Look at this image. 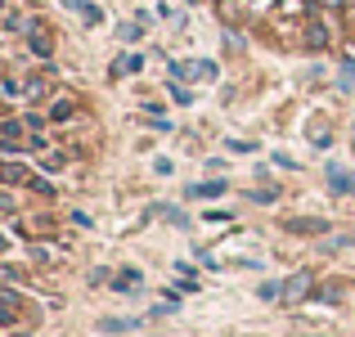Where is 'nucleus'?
I'll list each match as a JSON object with an SVG mask.
<instances>
[{"mask_svg": "<svg viewBox=\"0 0 355 337\" xmlns=\"http://www.w3.org/2000/svg\"><path fill=\"white\" fill-rule=\"evenodd\" d=\"M230 184L225 180H202V184H189V198H220Z\"/></svg>", "mask_w": 355, "mask_h": 337, "instance_id": "39448f33", "label": "nucleus"}, {"mask_svg": "<svg viewBox=\"0 0 355 337\" xmlns=\"http://www.w3.org/2000/svg\"><path fill=\"white\" fill-rule=\"evenodd\" d=\"M189 5H193V0H189Z\"/></svg>", "mask_w": 355, "mask_h": 337, "instance_id": "412c9836", "label": "nucleus"}, {"mask_svg": "<svg viewBox=\"0 0 355 337\" xmlns=\"http://www.w3.org/2000/svg\"><path fill=\"white\" fill-rule=\"evenodd\" d=\"M171 77L175 81H189V77H198V68H193V63H171Z\"/></svg>", "mask_w": 355, "mask_h": 337, "instance_id": "f8f14e48", "label": "nucleus"}, {"mask_svg": "<svg viewBox=\"0 0 355 337\" xmlns=\"http://www.w3.org/2000/svg\"><path fill=\"white\" fill-rule=\"evenodd\" d=\"M99 329L104 333H130V329H139V320H104Z\"/></svg>", "mask_w": 355, "mask_h": 337, "instance_id": "9d476101", "label": "nucleus"}, {"mask_svg": "<svg viewBox=\"0 0 355 337\" xmlns=\"http://www.w3.org/2000/svg\"><path fill=\"white\" fill-rule=\"evenodd\" d=\"M14 320H18V297L0 293V324H14Z\"/></svg>", "mask_w": 355, "mask_h": 337, "instance_id": "0eeeda50", "label": "nucleus"}, {"mask_svg": "<svg viewBox=\"0 0 355 337\" xmlns=\"http://www.w3.org/2000/svg\"><path fill=\"white\" fill-rule=\"evenodd\" d=\"M171 99H175V104H180V108H189V104H193V95H189V90L180 86V81H175V86H171Z\"/></svg>", "mask_w": 355, "mask_h": 337, "instance_id": "2eb2a0df", "label": "nucleus"}, {"mask_svg": "<svg viewBox=\"0 0 355 337\" xmlns=\"http://www.w3.org/2000/svg\"><path fill=\"white\" fill-rule=\"evenodd\" d=\"M5 5H9V0H0V9H5Z\"/></svg>", "mask_w": 355, "mask_h": 337, "instance_id": "aec40b11", "label": "nucleus"}, {"mask_svg": "<svg viewBox=\"0 0 355 337\" xmlns=\"http://www.w3.org/2000/svg\"><path fill=\"white\" fill-rule=\"evenodd\" d=\"M23 126H27V121H5V126H0V139H18Z\"/></svg>", "mask_w": 355, "mask_h": 337, "instance_id": "ddd939ff", "label": "nucleus"}, {"mask_svg": "<svg viewBox=\"0 0 355 337\" xmlns=\"http://www.w3.org/2000/svg\"><path fill=\"white\" fill-rule=\"evenodd\" d=\"M139 36H144V27H139V23H130V27H121V41H139Z\"/></svg>", "mask_w": 355, "mask_h": 337, "instance_id": "a211bd4d", "label": "nucleus"}, {"mask_svg": "<svg viewBox=\"0 0 355 337\" xmlns=\"http://www.w3.org/2000/svg\"><path fill=\"white\" fill-rule=\"evenodd\" d=\"M63 5H68V9H72V14H81V18H86V23H90V27H95V23H99V18H104V14H99V9H95V5H90V0H63Z\"/></svg>", "mask_w": 355, "mask_h": 337, "instance_id": "423d86ee", "label": "nucleus"}, {"mask_svg": "<svg viewBox=\"0 0 355 337\" xmlns=\"http://www.w3.org/2000/svg\"><path fill=\"white\" fill-rule=\"evenodd\" d=\"M257 293H261V297H266V302H275V297H284V284H275V279H270V284H261V288H257Z\"/></svg>", "mask_w": 355, "mask_h": 337, "instance_id": "4468645a", "label": "nucleus"}, {"mask_svg": "<svg viewBox=\"0 0 355 337\" xmlns=\"http://www.w3.org/2000/svg\"><path fill=\"white\" fill-rule=\"evenodd\" d=\"M306 293H311V275H306V270H297V275L284 284V297H288V302H302Z\"/></svg>", "mask_w": 355, "mask_h": 337, "instance_id": "20e7f679", "label": "nucleus"}, {"mask_svg": "<svg viewBox=\"0 0 355 337\" xmlns=\"http://www.w3.org/2000/svg\"><path fill=\"white\" fill-rule=\"evenodd\" d=\"M27 50H32L36 59H50V54H54V41H50V32L32 23V27H27Z\"/></svg>", "mask_w": 355, "mask_h": 337, "instance_id": "f03ea898", "label": "nucleus"}, {"mask_svg": "<svg viewBox=\"0 0 355 337\" xmlns=\"http://www.w3.org/2000/svg\"><path fill=\"white\" fill-rule=\"evenodd\" d=\"M275 198H279L275 184H266V189H252V202H275Z\"/></svg>", "mask_w": 355, "mask_h": 337, "instance_id": "dca6fc26", "label": "nucleus"}, {"mask_svg": "<svg viewBox=\"0 0 355 337\" xmlns=\"http://www.w3.org/2000/svg\"><path fill=\"white\" fill-rule=\"evenodd\" d=\"M329 221H288V234H324Z\"/></svg>", "mask_w": 355, "mask_h": 337, "instance_id": "6e6552de", "label": "nucleus"}, {"mask_svg": "<svg viewBox=\"0 0 355 337\" xmlns=\"http://www.w3.org/2000/svg\"><path fill=\"white\" fill-rule=\"evenodd\" d=\"M108 284L117 288V293H135V284H139V270H121L117 279H108Z\"/></svg>", "mask_w": 355, "mask_h": 337, "instance_id": "1a4fd4ad", "label": "nucleus"}, {"mask_svg": "<svg viewBox=\"0 0 355 337\" xmlns=\"http://www.w3.org/2000/svg\"><path fill=\"white\" fill-rule=\"evenodd\" d=\"M50 117L54 121H72V99H59V104L50 108Z\"/></svg>", "mask_w": 355, "mask_h": 337, "instance_id": "9b49d317", "label": "nucleus"}, {"mask_svg": "<svg viewBox=\"0 0 355 337\" xmlns=\"http://www.w3.org/2000/svg\"><path fill=\"white\" fill-rule=\"evenodd\" d=\"M0 180L18 184V180H27V175H23V166H0Z\"/></svg>", "mask_w": 355, "mask_h": 337, "instance_id": "f3484780", "label": "nucleus"}, {"mask_svg": "<svg viewBox=\"0 0 355 337\" xmlns=\"http://www.w3.org/2000/svg\"><path fill=\"white\" fill-rule=\"evenodd\" d=\"M306 45H311V50H329L333 45V27L324 23V18H311V23H306Z\"/></svg>", "mask_w": 355, "mask_h": 337, "instance_id": "f257e3e1", "label": "nucleus"}, {"mask_svg": "<svg viewBox=\"0 0 355 337\" xmlns=\"http://www.w3.org/2000/svg\"><path fill=\"white\" fill-rule=\"evenodd\" d=\"M329 193H355V171L329 166Z\"/></svg>", "mask_w": 355, "mask_h": 337, "instance_id": "7ed1b4c3", "label": "nucleus"}, {"mask_svg": "<svg viewBox=\"0 0 355 337\" xmlns=\"http://www.w3.org/2000/svg\"><path fill=\"white\" fill-rule=\"evenodd\" d=\"M315 5H320V9H329V14H338V9H347L351 0H315Z\"/></svg>", "mask_w": 355, "mask_h": 337, "instance_id": "6ab92c4d", "label": "nucleus"}]
</instances>
